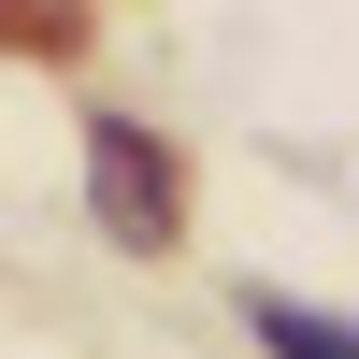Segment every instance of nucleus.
Instances as JSON below:
<instances>
[{"label": "nucleus", "mask_w": 359, "mask_h": 359, "mask_svg": "<svg viewBox=\"0 0 359 359\" xmlns=\"http://www.w3.org/2000/svg\"><path fill=\"white\" fill-rule=\"evenodd\" d=\"M245 331L273 345V359H359L345 316H316V302H273V287H245Z\"/></svg>", "instance_id": "2"}, {"label": "nucleus", "mask_w": 359, "mask_h": 359, "mask_svg": "<svg viewBox=\"0 0 359 359\" xmlns=\"http://www.w3.org/2000/svg\"><path fill=\"white\" fill-rule=\"evenodd\" d=\"M86 216H101L115 245L158 259V245H172V216H187V172H172L130 115H86Z\"/></svg>", "instance_id": "1"}]
</instances>
